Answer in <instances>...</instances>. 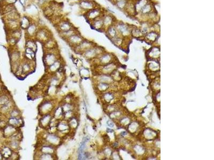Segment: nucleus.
<instances>
[{
    "label": "nucleus",
    "instance_id": "24",
    "mask_svg": "<svg viewBox=\"0 0 214 160\" xmlns=\"http://www.w3.org/2000/svg\"><path fill=\"white\" fill-rule=\"evenodd\" d=\"M125 4V2L124 1H122V0L120 1L119 2L117 3L118 6L119 8H123V7H124Z\"/></svg>",
    "mask_w": 214,
    "mask_h": 160
},
{
    "label": "nucleus",
    "instance_id": "27",
    "mask_svg": "<svg viewBox=\"0 0 214 160\" xmlns=\"http://www.w3.org/2000/svg\"><path fill=\"white\" fill-rule=\"evenodd\" d=\"M78 1H81V0H78Z\"/></svg>",
    "mask_w": 214,
    "mask_h": 160
},
{
    "label": "nucleus",
    "instance_id": "15",
    "mask_svg": "<svg viewBox=\"0 0 214 160\" xmlns=\"http://www.w3.org/2000/svg\"><path fill=\"white\" fill-rule=\"evenodd\" d=\"M102 20L103 22V26H108L112 22V19L109 16H106L102 19Z\"/></svg>",
    "mask_w": 214,
    "mask_h": 160
},
{
    "label": "nucleus",
    "instance_id": "26",
    "mask_svg": "<svg viewBox=\"0 0 214 160\" xmlns=\"http://www.w3.org/2000/svg\"><path fill=\"white\" fill-rule=\"evenodd\" d=\"M3 1V0H0V2H2Z\"/></svg>",
    "mask_w": 214,
    "mask_h": 160
},
{
    "label": "nucleus",
    "instance_id": "13",
    "mask_svg": "<svg viewBox=\"0 0 214 160\" xmlns=\"http://www.w3.org/2000/svg\"><path fill=\"white\" fill-rule=\"evenodd\" d=\"M92 26L93 28H94L95 30H100L103 26V22L102 19H99L97 18L95 20L93 21V23H92Z\"/></svg>",
    "mask_w": 214,
    "mask_h": 160
},
{
    "label": "nucleus",
    "instance_id": "19",
    "mask_svg": "<svg viewBox=\"0 0 214 160\" xmlns=\"http://www.w3.org/2000/svg\"><path fill=\"white\" fill-rule=\"evenodd\" d=\"M17 0H3L1 3L3 4V5H14L16 3Z\"/></svg>",
    "mask_w": 214,
    "mask_h": 160
},
{
    "label": "nucleus",
    "instance_id": "25",
    "mask_svg": "<svg viewBox=\"0 0 214 160\" xmlns=\"http://www.w3.org/2000/svg\"><path fill=\"white\" fill-rule=\"evenodd\" d=\"M147 36L150 39V38L152 39V38H153L152 39H154V38L155 39L156 38V34H155L154 33H150V34L147 35Z\"/></svg>",
    "mask_w": 214,
    "mask_h": 160
},
{
    "label": "nucleus",
    "instance_id": "9",
    "mask_svg": "<svg viewBox=\"0 0 214 160\" xmlns=\"http://www.w3.org/2000/svg\"><path fill=\"white\" fill-rule=\"evenodd\" d=\"M32 21L30 17L26 16H24L22 17H21L19 19L20 28L23 30H26L27 27L30 26V25L32 23Z\"/></svg>",
    "mask_w": 214,
    "mask_h": 160
},
{
    "label": "nucleus",
    "instance_id": "21",
    "mask_svg": "<svg viewBox=\"0 0 214 160\" xmlns=\"http://www.w3.org/2000/svg\"><path fill=\"white\" fill-rule=\"evenodd\" d=\"M19 2L24 8L28 7L30 4V0H19Z\"/></svg>",
    "mask_w": 214,
    "mask_h": 160
},
{
    "label": "nucleus",
    "instance_id": "7",
    "mask_svg": "<svg viewBox=\"0 0 214 160\" xmlns=\"http://www.w3.org/2000/svg\"><path fill=\"white\" fill-rule=\"evenodd\" d=\"M79 5L80 9L87 11L92 10L94 7V4L90 0H81L79 2Z\"/></svg>",
    "mask_w": 214,
    "mask_h": 160
},
{
    "label": "nucleus",
    "instance_id": "5",
    "mask_svg": "<svg viewBox=\"0 0 214 160\" xmlns=\"http://www.w3.org/2000/svg\"><path fill=\"white\" fill-rule=\"evenodd\" d=\"M39 28L37 24L35 22H32L30 26L25 30V34L28 38H32L33 37H35L36 33L37 32Z\"/></svg>",
    "mask_w": 214,
    "mask_h": 160
},
{
    "label": "nucleus",
    "instance_id": "4",
    "mask_svg": "<svg viewBox=\"0 0 214 160\" xmlns=\"http://www.w3.org/2000/svg\"><path fill=\"white\" fill-rule=\"evenodd\" d=\"M8 30L13 31L20 28L19 19H4Z\"/></svg>",
    "mask_w": 214,
    "mask_h": 160
},
{
    "label": "nucleus",
    "instance_id": "10",
    "mask_svg": "<svg viewBox=\"0 0 214 160\" xmlns=\"http://www.w3.org/2000/svg\"><path fill=\"white\" fill-rule=\"evenodd\" d=\"M44 60L47 65L51 66L54 63L56 60V55L53 52H49L44 56Z\"/></svg>",
    "mask_w": 214,
    "mask_h": 160
},
{
    "label": "nucleus",
    "instance_id": "14",
    "mask_svg": "<svg viewBox=\"0 0 214 160\" xmlns=\"http://www.w3.org/2000/svg\"><path fill=\"white\" fill-rule=\"evenodd\" d=\"M25 56L28 59L32 60L35 57V51L32 50L31 49L26 48L25 50Z\"/></svg>",
    "mask_w": 214,
    "mask_h": 160
},
{
    "label": "nucleus",
    "instance_id": "2",
    "mask_svg": "<svg viewBox=\"0 0 214 160\" xmlns=\"http://www.w3.org/2000/svg\"><path fill=\"white\" fill-rule=\"evenodd\" d=\"M83 40L84 38L82 37V35L79 33L78 32L72 35L71 36L66 39V41L68 42V43L73 47H75L78 45Z\"/></svg>",
    "mask_w": 214,
    "mask_h": 160
},
{
    "label": "nucleus",
    "instance_id": "8",
    "mask_svg": "<svg viewBox=\"0 0 214 160\" xmlns=\"http://www.w3.org/2000/svg\"><path fill=\"white\" fill-rule=\"evenodd\" d=\"M91 43L90 42H89V41H86V40H83L82 42L79 44L78 45H77V47H75V50L77 52H79V53H82V52H84L85 51H86L87 50H88L89 48H91Z\"/></svg>",
    "mask_w": 214,
    "mask_h": 160
},
{
    "label": "nucleus",
    "instance_id": "1",
    "mask_svg": "<svg viewBox=\"0 0 214 160\" xmlns=\"http://www.w3.org/2000/svg\"><path fill=\"white\" fill-rule=\"evenodd\" d=\"M51 32L45 27L39 28L35 38L40 42H46L51 38Z\"/></svg>",
    "mask_w": 214,
    "mask_h": 160
},
{
    "label": "nucleus",
    "instance_id": "6",
    "mask_svg": "<svg viewBox=\"0 0 214 160\" xmlns=\"http://www.w3.org/2000/svg\"><path fill=\"white\" fill-rule=\"evenodd\" d=\"M100 14V11L98 9H93L92 10L87 11L85 14V17L90 21H94L98 18Z\"/></svg>",
    "mask_w": 214,
    "mask_h": 160
},
{
    "label": "nucleus",
    "instance_id": "22",
    "mask_svg": "<svg viewBox=\"0 0 214 160\" xmlns=\"http://www.w3.org/2000/svg\"><path fill=\"white\" fill-rule=\"evenodd\" d=\"M108 33L110 36H115L116 33L115 29L113 27L109 28L108 29Z\"/></svg>",
    "mask_w": 214,
    "mask_h": 160
},
{
    "label": "nucleus",
    "instance_id": "16",
    "mask_svg": "<svg viewBox=\"0 0 214 160\" xmlns=\"http://www.w3.org/2000/svg\"><path fill=\"white\" fill-rule=\"evenodd\" d=\"M118 28L123 34H126L128 33V28L124 25H119L118 26Z\"/></svg>",
    "mask_w": 214,
    "mask_h": 160
},
{
    "label": "nucleus",
    "instance_id": "20",
    "mask_svg": "<svg viewBox=\"0 0 214 160\" xmlns=\"http://www.w3.org/2000/svg\"><path fill=\"white\" fill-rule=\"evenodd\" d=\"M67 129H68V126L66 124H65V123H60L58 125V129L60 130L61 131H64Z\"/></svg>",
    "mask_w": 214,
    "mask_h": 160
},
{
    "label": "nucleus",
    "instance_id": "3",
    "mask_svg": "<svg viewBox=\"0 0 214 160\" xmlns=\"http://www.w3.org/2000/svg\"><path fill=\"white\" fill-rule=\"evenodd\" d=\"M56 28L59 33H60L69 31L75 27L69 21L67 20H62L60 21L57 24Z\"/></svg>",
    "mask_w": 214,
    "mask_h": 160
},
{
    "label": "nucleus",
    "instance_id": "12",
    "mask_svg": "<svg viewBox=\"0 0 214 160\" xmlns=\"http://www.w3.org/2000/svg\"><path fill=\"white\" fill-rule=\"evenodd\" d=\"M26 48L31 49L32 50L35 51L37 49V46L35 42L32 40V38H28L26 42Z\"/></svg>",
    "mask_w": 214,
    "mask_h": 160
},
{
    "label": "nucleus",
    "instance_id": "17",
    "mask_svg": "<svg viewBox=\"0 0 214 160\" xmlns=\"http://www.w3.org/2000/svg\"><path fill=\"white\" fill-rule=\"evenodd\" d=\"M9 122H10V124H11V125H12V126H17V125H18V124H19V123H20V121H19L18 119H17L16 117H12V119H10V121H9Z\"/></svg>",
    "mask_w": 214,
    "mask_h": 160
},
{
    "label": "nucleus",
    "instance_id": "11",
    "mask_svg": "<svg viewBox=\"0 0 214 160\" xmlns=\"http://www.w3.org/2000/svg\"><path fill=\"white\" fill-rule=\"evenodd\" d=\"M77 32H78V31L76 30L75 28H74L71 29L69 31H66V32H60V36H61L62 38L66 40V38H68L70 36H71L72 35L77 33Z\"/></svg>",
    "mask_w": 214,
    "mask_h": 160
},
{
    "label": "nucleus",
    "instance_id": "23",
    "mask_svg": "<svg viewBox=\"0 0 214 160\" xmlns=\"http://www.w3.org/2000/svg\"><path fill=\"white\" fill-rule=\"evenodd\" d=\"M145 5H146L145 0H141L138 4H137V7H138L139 9H142V8L144 7Z\"/></svg>",
    "mask_w": 214,
    "mask_h": 160
},
{
    "label": "nucleus",
    "instance_id": "18",
    "mask_svg": "<svg viewBox=\"0 0 214 160\" xmlns=\"http://www.w3.org/2000/svg\"><path fill=\"white\" fill-rule=\"evenodd\" d=\"M141 11L143 14H146L149 12L151 10V7L149 4H146L144 7H143L141 9Z\"/></svg>",
    "mask_w": 214,
    "mask_h": 160
}]
</instances>
